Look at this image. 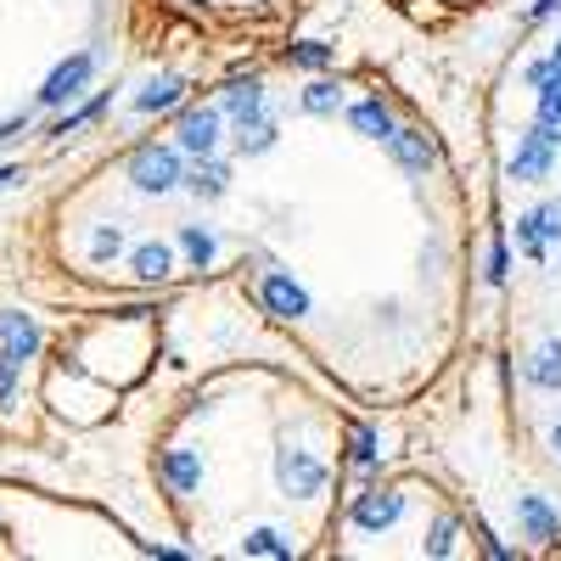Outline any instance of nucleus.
<instances>
[{
	"label": "nucleus",
	"mask_w": 561,
	"mask_h": 561,
	"mask_svg": "<svg viewBox=\"0 0 561 561\" xmlns=\"http://www.w3.org/2000/svg\"><path fill=\"white\" fill-rule=\"evenodd\" d=\"M550 242H561V203L534 208V214H523V219H517V248H523L528 259H545V248H550Z\"/></svg>",
	"instance_id": "4"
},
{
	"label": "nucleus",
	"mask_w": 561,
	"mask_h": 561,
	"mask_svg": "<svg viewBox=\"0 0 561 561\" xmlns=\"http://www.w3.org/2000/svg\"><path fill=\"white\" fill-rule=\"evenodd\" d=\"M550 449H556V455H561V421H556V433H550Z\"/></svg>",
	"instance_id": "33"
},
{
	"label": "nucleus",
	"mask_w": 561,
	"mask_h": 561,
	"mask_svg": "<svg viewBox=\"0 0 561 561\" xmlns=\"http://www.w3.org/2000/svg\"><path fill=\"white\" fill-rule=\"evenodd\" d=\"M505 270H511V259H505V248L494 242V248H489V280H505Z\"/></svg>",
	"instance_id": "31"
},
{
	"label": "nucleus",
	"mask_w": 561,
	"mask_h": 561,
	"mask_svg": "<svg viewBox=\"0 0 561 561\" xmlns=\"http://www.w3.org/2000/svg\"><path fill=\"white\" fill-rule=\"evenodd\" d=\"M259 298H264V309H270V314H280V320H298V314H309V293L298 287L293 275H264Z\"/></svg>",
	"instance_id": "6"
},
{
	"label": "nucleus",
	"mask_w": 561,
	"mask_h": 561,
	"mask_svg": "<svg viewBox=\"0 0 561 561\" xmlns=\"http://www.w3.org/2000/svg\"><path fill=\"white\" fill-rule=\"evenodd\" d=\"M348 124L359 129V135H370V140H388L399 124H393V113L382 107V102H354L348 107Z\"/></svg>",
	"instance_id": "14"
},
{
	"label": "nucleus",
	"mask_w": 561,
	"mask_h": 561,
	"mask_svg": "<svg viewBox=\"0 0 561 561\" xmlns=\"http://www.w3.org/2000/svg\"><path fill=\"white\" fill-rule=\"evenodd\" d=\"M275 478H280V489H287V494L309 500V494H320V489H325V466H320L309 449H280Z\"/></svg>",
	"instance_id": "2"
},
{
	"label": "nucleus",
	"mask_w": 561,
	"mask_h": 561,
	"mask_svg": "<svg viewBox=\"0 0 561 561\" xmlns=\"http://www.w3.org/2000/svg\"><path fill=\"white\" fill-rule=\"evenodd\" d=\"M34 348H39V325L28 314H0V354L23 365L34 359Z\"/></svg>",
	"instance_id": "9"
},
{
	"label": "nucleus",
	"mask_w": 561,
	"mask_h": 561,
	"mask_svg": "<svg viewBox=\"0 0 561 561\" xmlns=\"http://www.w3.org/2000/svg\"><path fill=\"white\" fill-rule=\"evenodd\" d=\"M163 483H169V494H192L203 483V460L192 449H169L163 455Z\"/></svg>",
	"instance_id": "12"
},
{
	"label": "nucleus",
	"mask_w": 561,
	"mask_h": 561,
	"mask_svg": "<svg viewBox=\"0 0 561 561\" xmlns=\"http://www.w3.org/2000/svg\"><path fill=\"white\" fill-rule=\"evenodd\" d=\"M354 466H377V433L354 427Z\"/></svg>",
	"instance_id": "28"
},
{
	"label": "nucleus",
	"mask_w": 561,
	"mask_h": 561,
	"mask_svg": "<svg viewBox=\"0 0 561 561\" xmlns=\"http://www.w3.org/2000/svg\"><path fill=\"white\" fill-rule=\"evenodd\" d=\"M528 382H534V388H545V393H556V388H561V343H545V348L528 359Z\"/></svg>",
	"instance_id": "16"
},
{
	"label": "nucleus",
	"mask_w": 561,
	"mask_h": 561,
	"mask_svg": "<svg viewBox=\"0 0 561 561\" xmlns=\"http://www.w3.org/2000/svg\"><path fill=\"white\" fill-rule=\"evenodd\" d=\"M556 7H561V0H534V18H550Z\"/></svg>",
	"instance_id": "32"
},
{
	"label": "nucleus",
	"mask_w": 561,
	"mask_h": 561,
	"mask_svg": "<svg viewBox=\"0 0 561 561\" xmlns=\"http://www.w3.org/2000/svg\"><path fill=\"white\" fill-rule=\"evenodd\" d=\"M388 147H393V158H399V169H410V174H427L433 169V140L421 135V129H393L388 135Z\"/></svg>",
	"instance_id": "10"
},
{
	"label": "nucleus",
	"mask_w": 561,
	"mask_h": 561,
	"mask_svg": "<svg viewBox=\"0 0 561 561\" xmlns=\"http://www.w3.org/2000/svg\"><path fill=\"white\" fill-rule=\"evenodd\" d=\"M180 248L192 253V264H197V270H208V264H214V237H208V230H197V225H185V230H180Z\"/></svg>",
	"instance_id": "22"
},
{
	"label": "nucleus",
	"mask_w": 561,
	"mask_h": 561,
	"mask_svg": "<svg viewBox=\"0 0 561 561\" xmlns=\"http://www.w3.org/2000/svg\"><path fill=\"white\" fill-rule=\"evenodd\" d=\"M225 113L237 118V124L264 118V90H259V84H230V90H225Z\"/></svg>",
	"instance_id": "15"
},
{
	"label": "nucleus",
	"mask_w": 561,
	"mask_h": 561,
	"mask_svg": "<svg viewBox=\"0 0 561 561\" xmlns=\"http://www.w3.org/2000/svg\"><path fill=\"white\" fill-rule=\"evenodd\" d=\"M270 147H275V124H270V118L242 124V152H248V158H259V152H270Z\"/></svg>",
	"instance_id": "23"
},
{
	"label": "nucleus",
	"mask_w": 561,
	"mask_h": 561,
	"mask_svg": "<svg viewBox=\"0 0 561 561\" xmlns=\"http://www.w3.org/2000/svg\"><path fill=\"white\" fill-rule=\"evenodd\" d=\"M185 185H192L197 197H225V185H230V169H225V163H214V152H208V163H197V174L185 180Z\"/></svg>",
	"instance_id": "18"
},
{
	"label": "nucleus",
	"mask_w": 561,
	"mask_h": 561,
	"mask_svg": "<svg viewBox=\"0 0 561 561\" xmlns=\"http://www.w3.org/2000/svg\"><path fill=\"white\" fill-rule=\"evenodd\" d=\"M528 84L539 90V96L561 102V62H556V57H545V62H528Z\"/></svg>",
	"instance_id": "20"
},
{
	"label": "nucleus",
	"mask_w": 561,
	"mask_h": 561,
	"mask_svg": "<svg viewBox=\"0 0 561 561\" xmlns=\"http://www.w3.org/2000/svg\"><path fill=\"white\" fill-rule=\"evenodd\" d=\"M517 517H523V528H528L534 545H550V539L561 534V517H556L539 494H523V500H517Z\"/></svg>",
	"instance_id": "11"
},
{
	"label": "nucleus",
	"mask_w": 561,
	"mask_h": 561,
	"mask_svg": "<svg viewBox=\"0 0 561 561\" xmlns=\"http://www.w3.org/2000/svg\"><path fill=\"white\" fill-rule=\"evenodd\" d=\"M12 388H18V359L0 354V404H12Z\"/></svg>",
	"instance_id": "30"
},
{
	"label": "nucleus",
	"mask_w": 561,
	"mask_h": 561,
	"mask_svg": "<svg viewBox=\"0 0 561 561\" xmlns=\"http://www.w3.org/2000/svg\"><path fill=\"white\" fill-rule=\"evenodd\" d=\"M102 113H107V96H96V102H90V107H79L73 118H62V124H57V135H73V129H84V124H96Z\"/></svg>",
	"instance_id": "26"
},
{
	"label": "nucleus",
	"mask_w": 561,
	"mask_h": 561,
	"mask_svg": "<svg viewBox=\"0 0 561 561\" xmlns=\"http://www.w3.org/2000/svg\"><path fill=\"white\" fill-rule=\"evenodd\" d=\"M449 539H455V523H449V517H444V523H438V528H433V539H427V556H449V550H455V545H449Z\"/></svg>",
	"instance_id": "29"
},
{
	"label": "nucleus",
	"mask_w": 561,
	"mask_h": 561,
	"mask_svg": "<svg viewBox=\"0 0 561 561\" xmlns=\"http://www.w3.org/2000/svg\"><path fill=\"white\" fill-rule=\"evenodd\" d=\"M534 135H545L550 147H561V102L539 96V124H534Z\"/></svg>",
	"instance_id": "24"
},
{
	"label": "nucleus",
	"mask_w": 561,
	"mask_h": 561,
	"mask_svg": "<svg viewBox=\"0 0 561 561\" xmlns=\"http://www.w3.org/2000/svg\"><path fill=\"white\" fill-rule=\"evenodd\" d=\"M180 102H185V79L163 73V79H152V84L135 96V113H169V107H180Z\"/></svg>",
	"instance_id": "13"
},
{
	"label": "nucleus",
	"mask_w": 561,
	"mask_h": 561,
	"mask_svg": "<svg viewBox=\"0 0 561 561\" xmlns=\"http://www.w3.org/2000/svg\"><path fill=\"white\" fill-rule=\"evenodd\" d=\"M550 163H556V147L545 135H523V147L511 152V180H550Z\"/></svg>",
	"instance_id": "7"
},
{
	"label": "nucleus",
	"mask_w": 561,
	"mask_h": 561,
	"mask_svg": "<svg viewBox=\"0 0 561 561\" xmlns=\"http://www.w3.org/2000/svg\"><path fill=\"white\" fill-rule=\"evenodd\" d=\"M304 107H309V113H337V107H343V84L314 79V84L304 90Z\"/></svg>",
	"instance_id": "21"
},
{
	"label": "nucleus",
	"mask_w": 561,
	"mask_h": 561,
	"mask_svg": "<svg viewBox=\"0 0 561 561\" xmlns=\"http://www.w3.org/2000/svg\"><path fill=\"white\" fill-rule=\"evenodd\" d=\"M7 180H18V169H12V163H7V169H0V185H7Z\"/></svg>",
	"instance_id": "34"
},
{
	"label": "nucleus",
	"mask_w": 561,
	"mask_h": 561,
	"mask_svg": "<svg viewBox=\"0 0 561 561\" xmlns=\"http://www.w3.org/2000/svg\"><path fill=\"white\" fill-rule=\"evenodd\" d=\"M242 556H270V561H280V556H293V539L275 534V528H253V534L242 539Z\"/></svg>",
	"instance_id": "17"
},
{
	"label": "nucleus",
	"mask_w": 561,
	"mask_h": 561,
	"mask_svg": "<svg viewBox=\"0 0 561 561\" xmlns=\"http://www.w3.org/2000/svg\"><path fill=\"white\" fill-rule=\"evenodd\" d=\"M354 528H365V534H382V528H393L399 517H404V494H393V489H370V494H359L354 500Z\"/></svg>",
	"instance_id": "3"
},
{
	"label": "nucleus",
	"mask_w": 561,
	"mask_h": 561,
	"mask_svg": "<svg viewBox=\"0 0 561 561\" xmlns=\"http://www.w3.org/2000/svg\"><path fill=\"white\" fill-rule=\"evenodd\" d=\"M90 73H96V57H90V51H84V57H68L51 79H45L39 102H45V107H62L68 96H79V90H84V79H90Z\"/></svg>",
	"instance_id": "5"
},
{
	"label": "nucleus",
	"mask_w": 561,
	"mask_h": 561,
	"mask_svg": "<svg viewBox=\"0 0 561 561\" xmlns=\"http://www.w3.org/2000/svg\"><path fill=\"white\" fill-rule=\"evenodd\" d=\"M550 57H556V62H561V39H556V51H550Z\"/></svg>",
	"instance_id": "35"
},
{
	"label": "nucleus",
	"mask_w": 561,
	"mask_h": 561,
	"mask_svg": "<svg viewBox=\"0 0 561 561\" xmlns=\"http://www.w3.org/2000/svg\"><path fill=\"white\" fill-rule=\"evenodd\" d=\"M118 248H124V230L118 225H102L96 237H90V259H113Z\"/></svg>",
	"instance_id": "25"
},
{
	"label": "nucleus",
	"mask_w": 561,
	"mask_h": 561,
	"mask_svg": "<svg viewBox=\"0 0 561 561\" xmlns=\"http://www.w3.org/2000/svg\"><path fill=\"white\" fill-rule=\"evenodd\" d=\"M180 147L197 152V158H208V152L219 147V113H214V107L185 113V118H180Z\"/></svg>",
	"instance_id": "8"
},
{
	"label": "nucleus",
	"mask_w": 561,
	"mask_h": 561,
	"mask_svg": "<svg viewBox=\"0 0 561 561\" xmlns=\"http://www.w3.org/2000/svg\"><path fill=\"white\" fill-rule=\"evenodd\" d=\"M298 68H325V62H332V51H325V45H314V39H304V45H293V51H287Z\"/></svg>",
	"instance_id": "27"
},
{
	"label": "nucleus",
	"mask_w": 561,
	"mask_h": 561,
	"mask_svg": "<svg viewBox=\"0 0 561 561\" xmlns=\"http://www.w3.org/2000/svg\"><path fill=\"white\" fill-rule=\"evenodd\" d=\"M169 264H174V259H169L163 242H140V248H135V275H140V280H163Z\"/></svg>",
	"instance_id": "19"
},
{
	"label": "nucleus",
	"mask_w": 561,
	"mask_h": 561,
	"mask_svg": "<svg viewBox=\"0 0 561 561\" xmlns=\"http://www.w3.org/2000/svg\"><path fill=\"white\" fill-rule=\"evenodd\" d=\"M129 180L140 185V192H152V197L174 192V185H180V152L174 147H140L129 158Z\"/></svg>",
	"instance_id": "1"
}]
</instances>
